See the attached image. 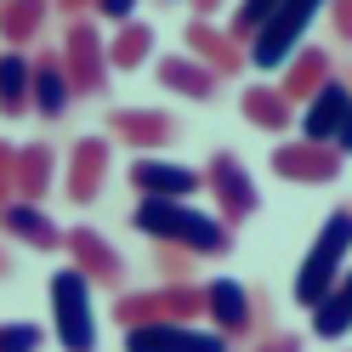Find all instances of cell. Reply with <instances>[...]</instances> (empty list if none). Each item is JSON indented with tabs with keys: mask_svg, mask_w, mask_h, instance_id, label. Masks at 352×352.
Returning <instances> with one entry per match:
<instances>
[{
	"mask_svg": "<svg viewBox=\"0 0 352 352\" xmlns=\"http://www.w3.org/2000/svg\"><path fill=\"white\" fill-rule=\"evenodd\" d=\"M153 261H160L165 278H193V256L176 250V245H160V250H153Z\"/></svg>",
	"mask_w": 352,
	"mask_h": 352,
	"instance_id": "obj_29",
	"label": "cell"
},
{
	"mask_svg": "<svg viewBox=\"0 0 352 352\" xmlns=\"http://www.w3.org/2000/svg\"><path fill=\"white\" fill-rule=\"evenodd\" d=\"M324 6H329V0H278V12L267 17V29L250 40V63H256V69H284Z\"/></svg>",
	"mask_w": 352,
	"mask_h": 352,
	"instance_id": "obj_5",
	"label": "cell"
},
{
	"mask_svg": "<svg viewBox=\"0 0 352 352\" xmlns=\"http://www.w3.org/2000/svg\"><path fill=\"white\" fill-rule=\"evenodd\" d=\"M352 267V205H336L329 210V222L318 228V239H313V250L301 256V267H296V284H290V296H296V307H313L341 284V273Z\"/></svg>",
	"mask_w": 352,
	"mask_h": 352,
	"instance_id": "obj_2",
	"label": "cell"
},
{
	"mask_svg": "<svg viewBox=\"0 0 352 352\" xmlns=\"http://www.w3.org/2000/svg\"><path fill=\"white\" fill-rule=\"evenodd\" d=\"M329 23H336V40H346V46H352V0H329Z\"/></svg>",
	"mask_w": 352,
	"mask_h": 352,
	"instance_id": "obj_31",
	"label": "cell"
},
{
	"mask_svg": "<svg viewBox=\"0 0 352 352\" xmlns=\"http://www.w3.org/2000/svg\"><path fill=\"white\" fill-rule=\"evenodd\" d=\"M131 222H137V233H148L153 245H176L188 256H228L233 250V228L222 216L193 210V199H137Z\"/></svg>",
	"mask_w": 352,
	"mask_h": 352,
	"instance_id": "obj_1",
	"label": "cell"
},
{
	"mask_svg": "<svg viewBox=\"0 0 352 352\" xmlns=\"http://www.w3.org/2000/svg\"><path fill=\"white\" fill-rule=\"evenodd\" d=\"M63 250L74 256V267L91 278V284H125V256L108 245V239L97 233V228H74V233H63Z\"/></svg>",
	"mask_w": 352,
	"mask_h": 352,
	"instance_id": "obj_14",
	"label": "cell"
},
{
	"mask_svg": "<svg viewBox=\"0 0 352 352\" xmlns=\"http://www.w3.org/2000/svg\"><path fill=\"white\" fill-rule=\"evenodd\" d=\"M153 57V29L148 23H137V17H131V23H120L114 29V40H108V69H142V63Z\"/></svg>",
	"mask_w": 352,
	"mask_h": 352,
	"instance_id": "obj_26",
	"label": "cell"
},
{
	"mask_svg": "<svg viewBox=\"0 0 352 352\" xmlns=\"http://www.w3.org/2000/svg\"><path fill=\"white\" fill-rule=\"evenodd\" d=\"M250 352H301V336H290V329H273V336H261Z\"/></svg>",
	"mask_w": 352,
	"mask_h": 352,
	"instance_id": "obj_32",
	"label": "cell"
},
{
	"mask_svg": "<svg viewBox=\"0 0 352 352\" xmlns=\"http://www.w3.org/2000/svg\"><path fill=\"white\" fill-rule=\"evenodd\" d=\"M329 74H336V57H329V46H307V40H301V46L290 52V63L278 69V91L290 97V102H307Z\"/></svg>",
	"mask_w": 352,
	"mask_h": 352,
	"instance_id": "obj_18",
	"label": "cell"
},
{
	"mask_svg": "<svg viewBox=\"0 0 352 352\" xmlns=\"http://www.w3.org/2000/svg\"><path fill=\"white\" fill-rule=\"evenodd\" d=\"M46 336H40V324H0V352H40Z\"/></svg>",
	"mask_w": 352,
	"mask_h": 352,
	"instance_id": "obj_28",
	"label": "cell"
},
{
	"mask_svg": "<svg viewBox=\"0 0 352 352\" xmlns=\"http://www.w3.org/2000/svg\"><path fill=\"white\" fill-rule=\"evenodd\" d=\"M97 12H102L108 23L120 29V23H131V12H137V0H97Z\"/></svg>",
	"mask_w": 352,
	"mask_h": 352,
	"instance_id": "obj_33",
	"label": "cell"
},
{
	"mask_svg": "<svg viewBox=\"0 0 352 352\" xmlns=\"http://www.w3.org/2000/svg\"><path fill=\"white\" fill-rule=\"evenodd\" d=\"M182 40H188V57H199L216 80H233V74L250 69V46L233 40V29H222L216 17H193Z\"/></svg>",
	"mask_w": 352,
	"mask_h": 352,
	"instance_id": "obj_8",
	"label": "cell"
},
{
	"mask_svg": "<svg viewBox=\"0 0 352 352\" xmlns=\"http://www.w3.org/2000/svg\"><path fill=\"white\" fill-rule=\"evenodd\" d=\"M69 102H74V80L63 69V52H34V114L63 120Z\"/></svg>",
	"mask_w": 352,
	"mask_h": 352,
	"instance_id": "obj_19",
	"label": "cell"
},
{
	"mask_svg": "<svg viewBox=\"0 0 352 352\" xmlns=\"http://www.w3.org/2000/svg\"><path fill=\"white\" fill-rule=\"evenodd\" d=\"M108 131H114L120 142H131V148L153 153V148H165L182 125H176L165 108H114V114H108Z\"/></svg>",
	"mask_w": 352,
	"mask_h": 352,
	"instance_id": "obj_16",
	"label": "cell"
},
{
	"mask_svg": "<svg viewBox=\"0 0 352 352\" xmlns=\"http://www.w3.org/2000/svg\"><path fill=\"white\" fill-rule=\"evenodd\" d=\"M205 313H210V329H222L228 341H239V336H250V329H256V313H267V296L256 301L250 284L210 278L205 284Z\"/></svg>",
	"mask_w": 352,
	"mask_h": 352,
	"instance_id": "obj_9",
	"label": "cell"
},
{
	"mask_svg": "<svg viewBox=\"0 0 352 352\" xmlns=\"http://www.w3.org/2000/svg\"><path fill=\"white\" fill-rule=\"evenodd\" d=\"M0 233L17 239V245H29V250H63V228H57L34 199H12V205H0Z\"/></svg>",
	"mask_w": 352,
	"mask_h": 352,
	"instance_id": "obj_17",
	"label": "cell"
},
{
	"mask_svg": "<svg viewBox=\"0 0 352 352\" xmlns=\"http://www.w3.org/2000/svg\"><path fill=\"white\" fill-rule=\"evenodd\" d=\"M160 85H170V91H176V97H188V102H210L222 80H216L199 57L170 52V57H160Z\"/></svg>",
	"mask_w": 352,
	"mask_h": 352,
	"instance_id": "obj_21",
	"label": "cell"
},
{
	"mask_svg": "<svg viewBox=\"0 0 352 352\" xmlns=\"http://www.w3.org/2000/svg\"><path fill=\"white\" fill-rule=\"evenodd\" d=\"M125 352H233L222 329H199V324H131L125 329Z\"/></svg>",
	"mask_w": 352,
	"mask_h": 352,
	"instance_id": "obj_10",
	"label": "cell"
},
{
	"mask_svg": "<svg viewBox=\"0 0 352 352\" xmlns=\"http://www.w3.org/2000/svg\"><path fill=\"white\" fill-rule=\"evenodd\" d=\"M341 165H346V153H341L336 142H307V137H296V142H278V148H273V170L284 176V182L318 188V182H336Z\"/></svg>",
	"mask_w": 352,
	"mask_h": 352,
	"instance_id": "obj_11",
	"label": "cell"
},
{
	"mask_svg": "<svg viewBox=\"0 0 352 352\" xmlns=\"http://www.w3.org/2000/svg\"><path fill=\"white\" fill-rule=\"evenodd\" d=\"M34 108V57L29 52H0V114L6 120H23Z\"/></svg>",
	"mask_w": 352,
	"mask_h": 352,
	"instance_id": "obj_20",
	"label": "cell"
},
{
	"mask_svg": "<svg viewBox=\"0 0 352 352\" xmlns=\"http://www.w3.org/2000/svg\"><path fill=\"white\" fill-rule=\"evenodd\" d=\"M278 12V0H239V6H233V40H245V46H250V40L261 34V29H267V17Z\"/></svg>",
	"mask_w": 352,
	"mask_h": 352,
	"instance_id": "obj_27",
	"label": "cell"
},
{
	"mask_svg": "<svg viewBox=\"0 0 352 352\" xmlns=\"http://www.w3.org/2000/svg\"><path fill=\"white\" fill-rule=\"evenodd\" d=\"M108 160H114V148H108V137H80L74 153H69V176H63V188H69L74 205H91L102 182H108Z\"/></svg>",
	"mask_w": 352,
	"mask_h": 352,
	"instance_id": "obj_15",
	"label": "cell"
},
{
	"mask_svg": "<svg viewBox=\"0 0 352 352\" xmlns=\"http://www.w3.org/2000/svg\"><path fill=\"white\" fill-rule=\"evenodd\" d=\"M52 336L63 352H97V313H91V278L80 267L52 273Z\"/></svg>",
	"mask_w": 352,
	"mask_h": 352,
	"instance_id": "obj_3",
	"label": "cell"
},
{
	"mask_svg": "<svg viewBox=\"0 0 352 352\" xmlns=\"http://www.w3.org/2000/svg\"><path fill=\"white\" fill-rule=\"evenodd\" d=\"M131 188H137L142 199H193V193L205 188V170L160 160V153H137V160H131Z\"/></svg>",
	"mask_w": 352,
	"mask_h": 352,
	"instance_id": "obj_12",
	"label": "cell"
},
{
	"mask_svg": "<svg viewBox=\"0 0 352 352\" xmlns=\"http://www.w3.org/2000/svg\"><path fill=\"white\" fill-rule=\"evenodd\" d=\"M313 336H318V341H341V336H352V267L341 273L336 290H329V296L313 307Z\"/></svg>",
	"mask_w": 352,
	"mask_h": 352,
	"instance_id": "obj_23",
	"label": "cell"
},
{
	"mask_svg": "<svg viewBox=\"0 0 352 352\" xmlns=\"http://www.w3.org/2000/svg\"><path fill=\"white\" fill-rule=\"evenodd\" d=\"M63 69L74 80V97H102L108 91V40L85 23V17H69V29H63Z\"/></svg>",
	"mask_w": 352,
	"mask_h": 352,
	"instance_id": "obj_7",
	"label": "cell"
},
{
	"mask_svg": "<svg viewBox=\"0 0 352 352\" xmlns=\"http://www.w3.org/2000/svg\"><path fill=\"white\" fill-rule=\"evenodd\" d=\"M193 313H205V284H193V278H160L153 290H120V307H114V318L120 329L131 324H188Z\"/></svg>",
	"mask_w": 352,
	"mask_h": 352,
	"instance_id": "obj_4",
	"label": "cell"
},
{
	"mask_svg": "<svg viewBox=\"0 0 352 352\" xmlns=\"http://www.w3.org/2000/svg\"><path fill=\"white\" fill-rule=\"evenodd\" d=\"M57 182V153L52 142H29V148H17V199H46V188Z\"/></svg>",
	"mask_w": 352,
	"mask_h": 352,
	"instance_id": "obj_22",
	"label": "cell"
},
{
	"mask_svg": "<svg viewBox=\"0 0 352 352\" xmlns=\"http://www.w3.org/2000/svg\"><path fill=\"white\" fill-rule=\"evenodd\" d=\"M336 148H341L346 160H352V108H346V125H341V137H336Z\"/></svg>",
	"mask_w": 352,
	"mask_h": 352,
	"instance_id": "obj_34",
	"label": "cell"
},
{
	"mask_svg": "<svg viewBox=\"0 0 352 352\" xmlns=\"http://www.w3.org/2000/svg\"><path fill=\"white\" fill-rule=\"evenodd\" d=\"M46 17H52V0H0V40H12L23 52L46 29Z\"/></svg>",
	"mask_w": 352,
	"mask_h": 352,
	"instance_id": "obj_24",
	"label": "cell"
},
{
	"mask_svg": "<svg viewBox=\"0 0 352 352\" xmlns=\"http://www.w3.org/2000/svg\"><path fill=\"white\" fill-rule=\"evenodd\" d=\"M0 278H12V261H6V250H0Z\"/></svg>",
	"mask_w": 352,
	"mask_h": 352,
	"instance_id": "obj_36",
	"label": "cell"
},
{
	"mask_svg": "<svg viewBox=\"0 0 352 352\" xmlns=\"http://www.w3.org/2000/svg\"><path fill=\"white\" fill-rule=\"evenodd\" d=\"M193 6V17H216V6H222V0H188Z\"/></svg>",
	"mask_w": 352,
	"mask_h": 352,
	"instance_id": "obj_35",
	"label": "cell"
},
{
	"mask_svg": "<svg viewBox=\"0 0 352 352\" xmlns=\"http://www.w3.org/2000/svg\"><path fill=\"white\" fill-rule=\"evenodd\" d=\"M239 108H245V120L256 131H290V97L278 91V85H245V97H239Z\"/></svg>",
	"mask_w": 352,
	"mask_h": 352,
	"instance_id": "obj_25",
	"label": "cell"
},
{
	"mask_svg": "<svg viewBox=\"0 0 352 352\" xmlns=\"http://www.w3.org/2000/svg\"><path fill=\"white\" fill-rule=\"evenodd\" d=\"M17 199V148L0 142V205Z\"/></svg>",
	"mask_w": 352,
	"mask_h": 352,
	"instance_id": "obj_30",
	"label": "cell"
},
{
	"mask_svg": "<svg viewBox=\"0 0 352 352\" xmlns=\"http://www.w3.org/2000/svg\"><path fill=\"white\" fill-rule=\"evenodd\" d=\"M205 188L216 193V216L233 228V222H250L261 210V188L250 182V165L239 160L233 148H216L210 165H205Z\"/></svg>",
	"mask_w": 352,
	"mask_h": 352,
	"instance_id": "obj_6",
	"label": "cell"
},
{
	"mask_svg": "<svg viewBox=\"0 0 352 352\" xmlns=\"http://www.w3.org/2000/svg\"><path fill=\"white\" fill-rule=\"evenodd\" d=\"M346 108H352V85L329 74L318 91L301 102V137L307 142H336L341 125H346Z\"/></svg>",
	"mask_w": 352,
	"mask_h": 352,
	"instance_id": "obj_13",
	"label": "cell"
}]
</instances>
